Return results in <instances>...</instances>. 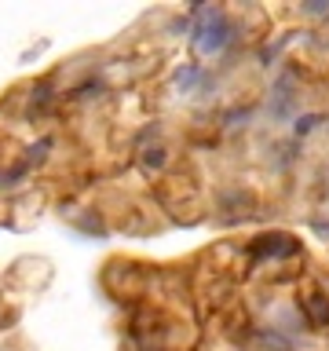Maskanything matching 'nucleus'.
Instances as JSON below:
<instances>
[{
  "instance_id": "obj_1",
  "label": "nucleus",
  "mask_w": 329,
  "mask_h": 351,
  "mask_svg": "<svg viewBox=\"0 0 329 351\" xmlns=\"http://www.w3.org/2000/svg\"><path fill=\"white\" fill-rule=\"evenodd\" d=\"M230 40V22L219 15V11H208L205 22L197 26V48L202 51H219Z\"/></svg>"
}]
</instances>
